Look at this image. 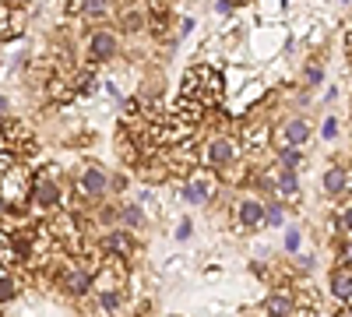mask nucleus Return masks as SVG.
Listing matches in <instances>:
<instances>
[{
    "label": "nucleus",
    "mask_w": 352,
    "mask_h": 317,
    "mask_svg": "<svg viewBox=\"0 0 352 317\" xmlns=\"http://www.w3.org/2000/svg\"><path fill=\"white\" fill-rule=\"evenodd\" d=\"M180 96L201 102L204 109H208V106H219V102H222V78H219L212 67H201V64H197V67H190V71L184 74Z\"/></svg>",
    "instance_id": "1"
},
{
    "label": "nucleus",
    "mask_w": 352,
    "mask_h": 317,
    "mask_svg": "<svg viewBox=\"0 0 352 317\" xmlns=\"http://www.w3.org/2000/svg\"><path fill=\"white\" fill-rule=\"evenodd\" d=\"M32 184H36V177H28V169L18 162L4 180H0V197L8 201V208H25V201H32Z\"/></svg>",
    "instance_id": "2"
},
{
    "label": "nucleus",
    "mask_w": 352,
    "mask_h": 317,
    "mask_svg": "<svg viewBox=\"0 0 352 317\" xmlns=\"http://www.w3.org/2000/svg\"><path fill=\"white\" fill-rule=\"evenodd\" d=\"M236 155H240V141L229 138V134H215L208 145H204L201 162L208 166V169H226V166L236 162Z\"/></svg>",
    "instance_id": "3"
},
{
    "label": "nucleus",
    "mask_w": 352,
    "mask_h": 317,
    "mask_svg": "<svg viewBox=\"0 0 352 317\" xmlns=\"http://www.w3.org/2000/svg\"><path fill=\"white\" fill-rule=\"evenodd\" d=\"M53 177H56V169L46 166L43 177H36V184H32V208L36 212H53L56 205H60V187H56Z\"/></svg>",
    "instance_id": "4"
},
{
    "label": "nucleus",
    "mask_w": 352,
    "mask_h": 317,
    "mask_svg": "<svg viewBox=\"0 0 352 317\" xmlns=\"http://www.w3.org/2000/svg\"><path fill=\"white\" fill-rule=\"evenodd\" d=\"M180 194H184V201H190V205H204V201H212V194H215V173H212L208 166L194 169L190 180H187V187H184Z\"/></svg>",
    "instance_id": "5"
},
{
    "label": "nucleus",
    "mask_w": 352,
    "mask_h": 317,
    "mask_svg": "<svg viewBox=\"0 0 352 317\" xmlns=\"http://www.w3.org/2000/svg\"><path fill=\"white\" fill-rule=\"evenodd\" d=\"M124 278H127V268H124V257H106L102 261V268H99V275H96V289H102V293H116L124 285Z\"/></svg>",
    "instance_id": "6"
},
{
    "label": "nucleus",
    "mask_w": 352,
    "mask_h": 317,
    "mask_svg": "<svg viewBox=\"0 0 352 317\" xmlns=\"http://www.w3.org/2000/svg\"><path fill=\"white\" fill-rule=\"evenodd\" d=\"M106 187H109V177H106L102 166H85L81 169V177H78V194L81 197H102Z\"/></svg>",
    "instance_id": "7"
},
{
    "label": "nucleus",
    "mask_w": 352,
    "mask_h": 317,
    "mask_svg": "<svg viewBox=\"0 0 352 317\" xmlns=\"http://www.w3.org/2000/svg\"><path fill=\"white\" fill-rule=\"evenodd\" d=\"M25 32V14L21 8H11L0 0V43H14Z\"/></svg>",
    "instance_id": "8"
},
{
    "label": "nucleus",
    "mask_w": 352,
    "mask_h": 317,
    "mask_svg": "<svg viewBox=\"0 0 352 317\" xmlns=\"http://www.w3.org/2000/svg\"><path fill=\"white\" fill-rule=\"evenodd\" d=\"M116 56V36L113 32H96L88 39V64H106Z\"/></svg>",
    "instance_id": "9"
},
{
    "label": "nucleus",
    "mask_w": 352,
    "mask_h": 317,
    "mask_svg": "<svg viewBox=\"0 0 352 317\" xmlns=\"http://www.w3.org/2000/svg\"><path fill=\"white\" fill-rule=\"evenodd\" d=\"M278 141H282V149H303L310 141V124L307 120H289L285 131L278 134Z\"/></svg>",
    "instance_id": "10"
},
{
    "label": "nucleus",
    "mask_w": 352,
    "mask_h": 317,
    "mask_svg": "<svg viewBox=\"0 0 352 317\" xmlns=\"http://www.w3.org/2000/svg\"><path fill=\"white\" fill-rule=\"evenodd\" d=\"M236 215H240L243 226H264V215H268V208H264L257 197H247V201H240Z\"/></svg>",
    "instance_id": "11"
},
{
    "label": "nucleus",
    "mask_w": 352,
    "mask_h": 317,
    "mask_svg": "<svg viewBox=\"0 0 352 317\" xmlns=\"http://www.w3.org/2000/svg\"><path fill=\"white\" fill-rule=\"evenodd\" d=\"M64 285H67L71 296H85L88 289H92V275L81 272V268H67L64 272Z\"/></svg>",
    "instance_id": "12"
},
{
    "label": "nucleus",
    "mask_w": 352,
    "mask_h": 317,
    "mask_svg": "<svg viewBox=\"0 0 352 317\" xmlns=\"http://www.w3.org/2000/svg\"><path fill=\"white\" fill-rule=\"evenodd\" d=\"M275 190H278L282 197H296V194H300L296 169H282V166H278V180H275Z\"/></svg>",
    "instance_id": "13"
},
{
    "label": "nucleus",
    "mask_w": 352,
    "mask_h": 317,
    "mask_svg": "<svg viewBox=\"0 0 352 317\" xmlns=\"http://www.w3.org/2000/svg\"><path fill=\"white\" fill-rule=\"evenodd\" d=\"M292 310H296V300H292L289 293H272L268 296V314L272 317H292Z\"/></svg>",
    "instance_id": "14"
},
{
    "label": "nucleus",
    "mask_w": 352,
    "mask_h": 317,
    "mask_svg": "<svg viewBox=\"0 0 352 317\" xmlns=\"http://www.w3.org/2000/svg\"><path fill=\"white\" fill-rule=\"evenodd\" d=\"M109 8H113V0H78V11H81L85 18H92V21L106 18Z\"/></svg>",
    "instance_id": "15"
},
{
    "label": "nucleus",
    "mask_w": 352,
    "mask_h": 317,
    "mask_svg": "<svg viewBox=\"0 0 352 317\" xmlns=\"http://www.w3.org/2000/svg\"><path fill=\"white\" fill-rule=\"evenodd\" d=\"M106 250H109V254H116V257H127V254L134 250V240H131L127 233H120V229H116V233H109V237H106Z\"/></svg>",
    "instance_id": "16"
},
{
    "label": "nucleus",
    "mask_w": 352,
    "mask_h": 317,
    "mask_svg": "<svg viewBox=\"0 0 352 317\" xmlns=\"http://www.w3.org/2000/svg\"><path fill=\"white\" fill-rule=\"evenodd\" d=\"M268 127H264V124H250V127H243V145L247 149H264V145H268Z\"/></svg>",
    "instance_id": "17"
},
{
    "label": "nucleus",
    "mask_w": 352,
    "mask_h": 317,
    "mask_svg": "<svg viewBox=\"0 0 352 317\" xmlns=\"http://www.w3.org/2000/svg\"><path fill=\"white\" fill-rule=\"evenodd\" d=\"M28 138H32V134L25 131V124H18V120H8L4 124V141H8V145H32Z\"/></svg>",
    "instance_id": "18"
},
{
    "label": "nucleus",
    "mask_w": 352,
    "mask_h": 317,
    "mask_svg": "<svg viewBox=\"0 0 352 317\" xmlns=\"http://www.w3.org/2000/svg\"><path fill=\"white\" fill-rule=\"evenodd\" d=\"M278 166H282V169H300V166H303V152H300V149H282Z\"/></svg>",
    "instance_id": "19"
},
{
    "label": "nucleus",
    "mask_w": 352,
    "mask_h": 317,
    "mask_svg": "<svg viewBox=\"0 0 352 317\" xmlns=\"http://www.w3.org/2000/svg\"><path fill=\"white\" fill-rule=\"evenodd\" d=\"M14 296H18V282L11 275H0V303H8Z\"/></svg>",
    "instance_id": "20"
},
{
    "label": "nucleus",
    "mask_w": 352,
    "mask_h": 317,
    "mask_svg": "<svg viewBox=\"0 0 352 317\" xmlns=\"http://www.w3.org/2000/svg\"><path fill=\"white\" fill-rule=\"evenodd\" d=\"M141 212L148 215V219H155V215H159V197H155L152 190H144V194H141Z\"/></svg>",
    "instance_id": "21"
},
{
    "label": "nucleus",
    "mask_w": 352,
    "mask_h": 317,
    "mask_svg": "<svg viewBox=\"0 0 352 317\" xmlns=\"http://www.w3.org/2000/svg\"><path fill=\"white\" fill-rule=\"evenodd\" d=\"M14 166H18V155H14L11 149H0V180H4Z\"/></svg>",
    "instance_id": "22"
},
{
    "label": "nucleus",
    "mask_w": 352,
    "mask_h": 317,
    "mask_svg": "<svg viewBox=\"0 0 352 317\" xmlns=\"http://www.w3.org/2000/svg\"><path fill=\"white\" fill-rule=\"evenodd\" d=\"M338 229H342V233H349V237H352V197L345 201V208L338 212Z\"/></svg>",
    "instance_id": "23"
},
{
    "label": "nucleus",
    "mask_w": 352,
    "mask_h": 317,
    "mask_svg": "<svg viewBox=\"0 0 352 317\" xmlns=\"http://www.w3.org/2000/svg\"><path fill=\"white\" fill-rule=\"evenodd\" d=\"M0 261H14V240L8 237V233H0Z\"/></svg>",
    "instance_id": "24"
},
{
    "label": "nucleus",
    "mask_w": 352,
    "mask_h": 317,
    "mask_svg": "<svg viewBox=\"0 0 352 317\" xmlns=\"http://www.w3.org/2000/svg\"><path fill=\"white\" fill-rule=\"evenodd\" d=\"M50 96H53V99H60V102H67V99H71V89H67L60 78H53V81H50Z\"/></svg>",
    "instance_id": "25"
},
{
    "label": "nucleus",
    "mask_w": 352,
    "mask_h": 317,
    "mask_svg": "<svg viewBox=\"0 0 352 317\" xmlns=\"http://www.w3.org/2000/svg\"><path fill=\"white\" fill-rule=\"evenodd\" d=\"M303 81L310 85V89H314V85H320V81H324V67H320V64H310L307 74H303Z\"/></svg>",
    "instance_id": "26"
},
{
    "label": "nucleus",
    "mask_w": 352,
    "mask_h": 317,
    "mask_svg": "<svg viewBox=\"0 0 352 317\" xmlns=\"http://www.w3.org/2000/svg\"><path fill=\"white\" fill-rule=\"evenodd\" d=\"M141 219H144L141 205H127L124 208V226H141Z\"/></svg>",
    "instance_id": "27"
},
{
    "label": "nucleus",
    "mask_w": 352,
    "mask_h": 317,
    "mask_svg": "<svg viewBox=\"0 0 352 317\" xmlns=\"http://www.w3.org/2000/svg\"><path fill=\"white\" fill-rule=\"evenodd\" d=\"M264 222H268V226H282V222H285V208H282V205H268V215H264Z\"/></svg>",
    "instance_id": "28"
},
{
    "label": "nucleus",
    "mask_w": 352,
    "mask_h": 317,
    "mask_svg": "<svg viewBox=\"0 0 352 317\" xmlns=\"http://www.w3.org/2000/svg\"><path fill=\"white\" fill-rule=\"evenodd\" d=\"M320 138H324V141H335V138H338V120H335V117L324 120V127H320Z\"/></svg>",
    "instance_id": "29"
},
{
    "label": "nucleus",
    "mask_w": 352,
    "mask_h": 317,
    "mask_svg": "<svg viewBox=\"0 0 352 317\" xmlns=\"http://www.w3.org/2000/svg\"><path fill=\"white\" fill-rule=\"evenodd\" d=\"M300 243H303V240H300V229H289V233H285V250H289V254H296Z\"/></svg>",
    "instance_id": "30"
},
{
    "label": "nucleus",
    "mask_w": 352,
    "mask_h": 317,
    "mask_svg": "<svg viewBox=\"0 0 352 317\" xmlns=\"http://www.w3.org/2000/svg\"><path fill=\"white\" fill-rule=\"evenodd\" d=\"M141 21H144V18H141L138 11H131V14H124V28H127V32H134V28H138Z\"/></svg>",
    "instance_id": "31"
},
{
    "label": "nucleus",
    "mask_w": 352,
    "mask_h": 317,
    "mask_svg": "<svg viewBox=\"0 0 352 317\" xmlns=\"http://www.w3.org/2000/svg\"><path fill=\"white\" fill-rule=\"evenodd\" d=\"M180 268H184V257H173V261H166V272H169V275H180Z\"/></svg>",
    "instance_id": "32"
},
{
    "label": "nucleus",
    "mask_w": 352,
    "mask_h": 317,
    "mask_svg": "<svg viewBox=\"0 0 352 317\" xmlns=\"http://www.w3.org/2000/svg\"><path fill=\"white\" fill-rule=\"evenodd\" d=\"M187 237H190V222L184 219L180 226H176V240H187Z\"/></svg>",
    "instance_id": "33"
},
{
    "label": "nucleus",
    "mask_w": 352,
    "mask_h": 317,
    "mask_svg": "<svg viewBox=\"0 0 352 317\" xmlns=\"http://www.w3.org/2000/svg\"><path fill=\"white\" fill-rule=\"evenodd\" d=\"M219 14H226V18L232 14V4H229V0H219Z\"/></svg>",
    "instance_id": "34"
},
{
    "label": "nucleus",
    "mask_w": 352,
    "mask_h": 317,
    "mask_svg": "<svg viewBox=\"0 0 352 317\" xmlns=\"http://www.w3.org/2000/svg\"><path fill=\"white\" fill-rule=\"evenodd\" d=\"M190 28H194V21H190V18H184V25H180V36H190Z\"/></svg>",
    "instance_id": "35"
},
{
    "label": "nucleus",
    "mask_w": 352,
    "mask_h": 317,
    "mask_svg": "<svg viewBox=\"0 0 352 317\" xmlns=\"http://www.w3.org/2000/svg\"><path fill=\"white\" fill-rule=\"evenodd\" d=\"M4 4H11V8H25L28 0H4Z\"/></svg>",
    "instance_id": "36"
},
{
    "label": "nucleus",
    "mask_w": 352,
    "mask_h": 317,
    "mask_svg": "<svg viewBox=\"0 0 352 317\" xmlns=\"http://www.w3.org/2000/svg\"><path fill=\"white\" fill-rule=\"evenodd\" d=\"M4 109H8V99H4V96H0V113H4Z\"/></svg>",
    "instance_id": "37"
},
{
    "label": "nucleus",
    "mask_w": 352,
    "mask_h": 317,
    "mask_svg": "<svg viewBox=\"0 0 352 317\" xmlns=\"http://www.w3.org/2000/svg\"><path fill=\"white\" fill-rule=\"evenodd\" d=\"M4 145H8V141H4V131H0V149H4Z\"/></svg>",
    "instance_id": "38"
},
{
    "label": "nucleus",
    "mask_w": 352,
    "mask_h": 317,
    "mask_svg": "<svg viewBox=\"0 0 352 317\" xmlns=\"http://www.w3.org/2000/svg\"><path fill=\"white\" fill-rule=\"evenodd\" d=\"M4 208H8V201H4V197H0V212H4Z\"/></svg>",
    "instance_id": "39"
},
{
    "label": "nucleus",
    "mask_w": 352,
    "mask_h": 317,
    "mask_svg": "<svg viewBox=\"0 0 352 317\" xmlns=\"http://www.w3.org/2000/svg\"><path fill=\"white\" fill-rule=\"evenodd\" d=\"M345 317H352V310H349V314H345Z\"/></svg>",
    "instance_id": "40"
}]
</instances>
